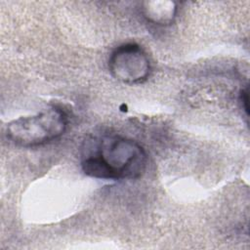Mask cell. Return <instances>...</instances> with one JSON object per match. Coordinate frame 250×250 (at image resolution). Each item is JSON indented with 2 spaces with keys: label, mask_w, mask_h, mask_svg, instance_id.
<instances>
[{
  "label": "cell",
  "mask_w": 250,
  "mask_h": 250,
  "mask_svg": "<svg viewBox=\"0 0 250 250\" xmlns=\"http://www.w3.org/2000/svg\"><path fill=\"white\" fill-rule=\"evenodd\" d=\"M110 73L118 81L126 84L144 82L149 75L150 62L146 53L136 43L117 47L108 60Z\"/></svg>",
  "instance_id": "cell-3"
},
{
  "label": "cell",
  "mask_w": 250,
  "mask_h": 250,
  "mask_svg": "<svg viewBox=\"0 0 250 250\" xmlns=\"http://www.w3.org/2000/svg\"><path fill=\"white\" fill-rule=\"evenodd\" d=\"M67 126L65 112L56 106L31 116L21 117L7 126V137L15 145L32 147L61 137Z\"/></svg>",
  "instance_id": "cell-2"
},
{
  "label": "cell",
  "mask_w": 250,
  "mask_h": 250,
  "mask_svg": "<svg viewBox=\"0 0 250 250\" xmlns=\"http://www.w3.org/2000/svg\"><path fill=\"white\" fill-rule=\"evenodd\" d=\"M142 11L148 21L166 25L173 22L177 14V5L173 1H146L143 3Z\"/></svg>",
  "instance_id": "cell-4"
},
{
  "label": "cell",
  "mask_w": 250,
  "mask_h": 250,
  "mask_svg": "<svg viewBox=\"0 0 250 250\" xmlns=\"http://www.w3.org/2000/svg\"><path fill=\"white\" fill-rule=\"evenodd\" d=\"M83 172L102 180L137 179L146 170V153L135 141L120 136H103L86 142Z\"/></svg>",
  "instance_id": "cell-1"
}]
</instances>
